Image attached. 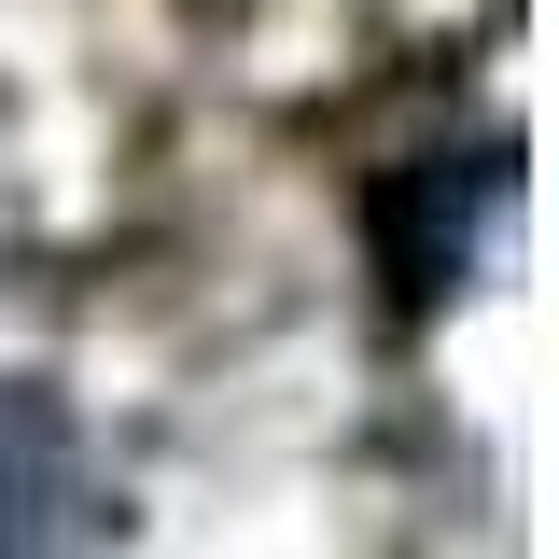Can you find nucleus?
I'll use <instances>...</instances> for the list:
<instances>
[{"label": "nucleus", "mask_w": 559, "mask_h": 559, "mask_svg": "<svg viewBox=\"0 0 559 559\" xmlns=\"http://www.w3.org/2000/svg\"><path fill=\"white\" fill-rule=\"evenodd\" d=\"M112 532H127V503L84 462V419H70L43 378H0V559L112 546Z\"/></svg>", "instance_id": "nucleus-1"}, {"label": "nucleus", "mask_w": 559, "mask_h": 559, "mask_svg": "<svg viewBox=\"0 0 559 559\" xmlns=\"http://www.w3.org/2000/svg\"><path fill=\"white\" fill-rule=\"evenodd\" d=\"M503 210H518V168H503V140H489V154H419V168H392V197H378L392 294H406V308L462 294V266L503 238Z\"/></svg>", "instance_id": "nucleus-2"}]
</instances>
